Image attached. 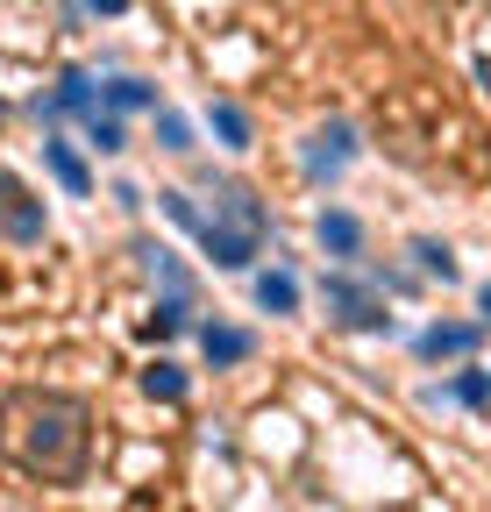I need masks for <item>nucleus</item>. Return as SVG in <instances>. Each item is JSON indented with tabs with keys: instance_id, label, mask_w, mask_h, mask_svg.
Returning <instances> with one entry per match:
<instances>
[{
	"instance_id": "obj_14",
	"label": "nucleus",
	"mask_w": 491,
	"mask_h": 512,
	"mask_svg": "<svg viewBox=\"0 0 491 512\" xmlns=\"http://www.w3.org/2000/svg\"><path fill=\"white\" fill-rule=\"evenodd\" d=\"M100 107L107 114H143V107H157V86L150 79H114V86H100Z\"/></svg>"
},
{
	"instance_id": "obj_17",
	"label": "nucleus",
	"mask_w": 491,
	"mask_h": 512,
	"mask_svg": "<svg viewBox=\"0 0 491 512\" xmlns=\"http://www.w3.org/2000/svg\"><path fill=\"white\" fill-rule=\"evenodd\" d=\"M413 256H420V271H427V278H442V285L463 278V264H456V249H449V242H413Z\"/></svg>"
},
{
	"instance_id": "obj_1",
	"label": "nucleus",
	"mask_w": 491,
	"mask_h": 512,
	"mask_svg": "<svg viewBox=\"0 0 491 512\" xmlns=\"http://www.w3.org/2000/svg\"><path fill=\"white\" fill-rule=\"evenodd\" d=\"M86 420L93 413L65 392H22V399H8V448L43 477H79L86 441H93Z\"/></svg>"
},
{
	"instance_id": "obj_13",
	"label": "nucleus",
	"mask_w": 491,
	"mask_h": 512,
	"mask_svg": "<svg viewBox=\"0 0 491 512\" xmlns=\"http://www.w3.org/2000/svg\"><path fill=\"white\" fill-rule=\"evenodd\" d=\"M250 292H257L264 313H299V278H292V271H257Z\"/></svg>"
},
{
	"instance_id": "obj_2",
	"label": "nucleus",
	"mask_w": 491,
	"mask_h": 512,
	"mask_svg": "<svg viewBox=\"0 0 491 512\" xmlns=\"http://www.w3.org/2000/svg\"><path fill=\"white\" fill-rule=\"evenodd\" d=\"M200 249L214 256L221 271H250L257 264V249L271 235V214L257 207V192L250 185H214V214H200Z\"/></svg>"
},
{
	"instance_id": "obj_21",
	"label": "nucleus",
	"mask_w": 491,
	"mask_h": 512,
	"mask_svg": "<svg viewBox=\"0 0 491 512\" xmlns=\"http://www.w3.org/2000/svg\"><path fill=\"white\" fill-rule=\"evenodd\" d=\"M93 15H129V0H86Z\"/></svg>"
},
{
	"instance_id": "obj_7",
	"label": "nucleus",
	"mask_w": 491,
	"mask_h": 512,
	"mask_svg": "<svg viewBox=\"0 0 491 512\" xmlns=\"http://www.w3.org/2000/svg\"><path fill=\"white\" fill-rule=\"evenodd\" d=\"M200 349H207L214 370H228V363H250V356H257V335H250V328H228V320H207V328H200Z\"/></svg>"
},
{
	"instance_id": "obj_22",
	"label": "nucleus",
	"mask_w": 491,
	"mask_h": 512,
	"mask_svg": "<svg viewBox=\"0 0 491 512\" xmlns=\"http://www.w3.org/2000/svg\"><path fill=\"white\" fill-rule=\"evenodd\" d=\"M477 313H484V320H491V278H484V285H477Z\"/></svg>"
},
{
	"instance_id": "obj_10",
	"label": "nucleus",
	"mask_w": 491,
	"mask_h": 512,
	"mask_svg": "<svg viewBox=\"0 0 491 512\" xmlns=\"http://www.w3.org/2000/svg\"><path fill=\"white\" fill-rule=\"evenodd\" d=\"M143 264H150V278L164 285V299H193V292H200V285H193V271L178 264L164 242H143Z\"/></svg>"
},
{
	"instance_id": "obj_15",
	"label": "nucleus",
	"mask_w": 491,
	"mask_h": 512,
	"mask_svg": "<svg viewBox=\"0 0 491 512\" xmlns=\"http://www.w3.org/2000/svg\"><path fill=\"white\" fill-rule=\"evenodd\" d=\"M143 392H150V399H164V406H178V399H186V370H178L171 356H157V363L143 370Z\"/></svg>"
},
{
	"instance_id": "obj_20",
	"label": "nucleus",
	"mask_w": 491,
	"mask_h": 512,
	"mask_svg": "<svg viewBox=\"0 0 491 512\" xmlns=\"http://www.w3.org/2000/svg\"><path fill=\"white\" fill-rule=\"evenodd\" d=\"M186 313H193V299H157L150 328H157V335H178V328H186Z\"/></svg>"
},
{
	"instance_id": "obj_5",
	"label": "nucleus",
	"mask_w": 491,
	"mask_h": 512,
	"mask_svg": "<svg viewBox=\"0 0 491 512\" xmlns=\"http://www.w3.org/2000/svg\"><path fill=\"white\" fill-rule=\"evenodd\" d=\"M0 228H8V242H43V200L15 171H0Z\"/></svg>"
},
{
	"instance_id": "obj_4",
	"label": "nucleus",
	"mask_w": 491,
	"mask_h": 512,
	"mask_svg": "<svg viewBox=\"0 0 491 512\" xmlns=\"http://www.w3.org/2000/svg\"><path fill=\"white\" fill-rule=\"evenodd\" d=\"M349 157H356V128L349 121H328V128H314V136H306V178L314 185H328V178H342L349 171Z\"/></svg>"
},
{
	"instance_id": "obj_11",
	"label": "nucleus",
	"mask_w": 491,
	"mask_h": 512,
	"mask_svg": "<svg viewBox=\"0 0 491 512\" xmlns=\"http://www.w3.org/2000/svg\"><path fill=\"white\" fill-rule=\"evenodd\" d=\"M93 107H100L93 79H86V72H65V79H57V93H50V107H36V114L57 121V114H93Z\"/></svg>"
},
{
	"instance_id": "obj_9",
	"label": "nucleus",
	"mask_w": 491,
	"mask_h": 512,
	"mask_svg": "<svg viewBox=\"0 0 491 512\" xmlns=\"http://www.w3.org/2000/svg\"><path fill=\"white\" fill-rule=\"evenodd\" d=\"M43 164H50V178L65 185L72 200H93V171H86V157H79L72 143H57V136H50V143H43Z\"/></svg>"
},
{
	"instance_id": "obj_12",
	"label": "nucleus",
	"mask_w": 491,
	"mask_h": 512,
	"mask_svg": "<svg viewBox=\"0 0 491 512\" xmlns=\"http://www.w3.org/2000/svg\"><path fill=\"white\" fill-rule=\"evenodd\" d=\"M207 128L221 136V150H250V143H257V128H250V114H242L235 100H207Z\"/></svg>"
},
{
	"instance_id": "obj_16",
	"label": "nucleus",
	"mask_w": 491,
	"mask_h": 512,
	"mask_svg": "<svg viewBox=\"0 0 491 512\" xmlns=\"http://www.w3.org/2000/svg\"><path fill=\"white\" fill-rule=\"evenodd\" d=\"M86 136H93L100 157H121V150H129V128H121V114H107V107L86 114Z\"/></svg>"
},
{
	"instance_id": "obj_8",
	"label": "nucleus",
	"mask_w": 491,
	"mask_h": 512,
	"mask_svg": "<svg viewBox=\"0 0 491 512\" xmlns=\"http://www.w3.org/2000/svg\"><path fill=\"white\" fill-rule=\"evenodd\" d=\"M420 363H442V356H470L477 349V320H435V328H427L420 342Z\"/></svg>"
},
{
	"instance_id": "obj_3",
	"label": "nucleus",
	"mask_w": 491,
	"mask_h": 512,
	"mask_svg": "<svg viewBox=\"0 0 491 512\" xmlns=\"http://www.w3.org/2000/svg\"><path fill=\"white\" fill-rule=\"evenodd\" d=\"M321 299H328V313L342 320V328H363V335H371V328H392L385 299H378L371 285H363V278H349V271H335V278L321 285Z\"/></svg>"
},
{
	"instance_id": "obj_18",
	"label": "nucleus",
	"mask_w": 491,
	"mask_h": 512,
	"mask_svg": "<svg viewBox=\"0 0 491 512\" xmlns=\"http://www.w3.org/2000/svg\"><path fill=\"white\" fill-rule=\"evenodd\" d=\"M157 150H171V157H186V150H193L186 114H157Z\"/></svg>"
},
{
	"instance_id": "obj_19",
	"label": "nucleus",
	"mask_w": 491,
	"mask_h": 512,
	"mask_svg": "<svg viewBox=\"0 0 491 512\" xmlns=\"http://www.w3.org/2000/svg\"><path fill=\"white\" fill-rule=\"evenodd\" d=\"M449 399H463V406H484V399H491V370H463V377L449 384Z\"/></svg>"
},
{
	"instance_id": "obj_6",
	"label": "nucleus",
	"mask_w": 491,
	"mask_h": 512,
	"mask_svg": "<svg viewBox=\"0 0 491 512\" xmlns=\"http://www.w3.org/2000/svg\"><path fill=\"white\" fill-rule=\"evenodd\" d=\"M314 242L335 256V264H349V256L363 249V221H356L349 207H321V221H314Z\"/></svg>"
}]
</instances>
